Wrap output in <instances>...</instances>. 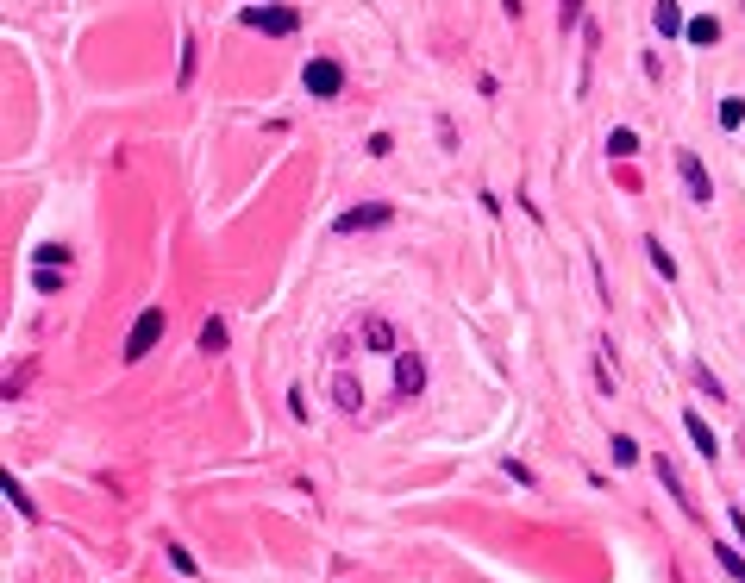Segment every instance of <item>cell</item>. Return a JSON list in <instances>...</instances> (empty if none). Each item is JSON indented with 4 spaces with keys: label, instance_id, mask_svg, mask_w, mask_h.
I'll use <instances>...</instances> for the list:
<instances>
[{
    "label": "cell",
    "instance_id": "7c38bea8",
    "mask_svg": "<svg viewBox=\"0 0 745 583\" xmlns=\"http://www.w3.org/2000/svg\"><path fill=\"white\" fill-rule=\"evenodd\" d=\"M658 483H664V489H670V496H677L683 508H695V502H689V489H683V477L670 470V458H658Z\"/></svg>",
    "mask_w": 745,
    "mask_h": 583
},
{
    "label": "cell",
    "instance_id": "cb8c5ba5",
    "mask_svg": "<svg viewBox=\"0 0 745 583\" xmlns=\"http://www.w3.org/2000/svg\"><path fill=\"white\" fill-rule=\"evenodd\" d=\"M733 527H740V540H745V515H740V508H733Z\"/></svg>",
    "mask_w": 745,
    "mask_h": 583
},
{
    "label": "cell",
    "instance_id": "5b68a950",
    "mask_svg": "<svg viewBox=\"0 0 745 583\" xmlns=\"http://www.w3.org/2000/svg\"><path fill=\"white\" fill-rule=\"evenodd\" d=\"M388 220H395V207H388V201H370V207H345L332 226H339V232H376V226H388Z\"/></svg>",
    "mask_w": 745,
    "mask_h": 583
},
{
    "label": "cell",
    "instance_id": "8992f818",
    "mask_svg": "<svg viewBox=\"0 0 745 583\" xmlns=\"http://www.w3.org/2000/svg\"><path fill=\"white\" fill-rule=\"evenodd\" d=\"M395 389L401 396H420L426 389V358L420 351H395Z\"/></svg>",
    "mask_w": 745,
    "mask_h": 583
},
{
    "label": "cell",
    "instance_id": "d6986e66",
    "mask_svg": "<svg viewBox=\"0 0 745 583\" xmlns=\"http://www.w3.org/2000/svg\"><path fill=\"white\" fill-rule=\"evenodd\" d=\"M558 25L577 32V25H583V0H558Z\"/></svg>",
    "mask_w": 745,
    "mask_h": 583
},
{
    "label": "cell",
    "instance_id": "7402d4cb",
    "mask_svg": "<svg viewBox=\"0 0 745 583\" xmlns=\"http://www.w3.org/2000/svg\"><path fill=\"white\" fill-rule=\"evenodd\" d=\"M608 150H614V157H632V150H639V139L621 126V132H608Z\"/></svg>",
    "mask_w": 745,
    "mask_h": 583
},
{
    "label": "cell",
    "instance_id": "603a6c76",
    "mask_svg": "<svg viewBox=\"0 0 745 583\" xmlns=\"http://www.w3.org/2000/svg\"><path fill=\"white\" fill-rule=\"evenodd\" d=\"M614 464H639V445H632L626 433H614Z\"/></svg>",
    "mask_w": 745,
    "mask_h": 583
},
{
    "label": "cell",
    "instance_id": "ffe728a7",
    "mask_svg": "<svg viewBox=\"0 0 745 583\" xmlns=\"http://www.w3.org/2000/svg\"><path fill=\"white\" fill-rule=\"evenodd\" d=\"M63 277H69V270H38V277H32V289H38V295H57V289H63Z\"/></svg>",
    "mask_w": 745,
    "mask_h": 583
},
{
    "label": "cell",
    "instance_id": "9a60e30c",
    "mask_svg": "<svg viewBox=\"0 0 745 583\" xmlns=\"http://www.w3.org/2000/svg\"><path fill=\"white\" fill-rule=\"evenodd\" d=\"M32 258H38V270H69V251L63 245H38Z\"/></svg>",
    "mask_w": 745,
    "mask_h": 583
},
{
    "label": "cell",
    "instance_id": "4fadbf2b",
    "mask_svg": "<svg viewBox=\"0 0 745 583\" xmlns=\"http://www.w3.org/2000/svg\"><path fill=\"white\" fill-rule=\"evenodd\" d=\"M714 559H721V571H727L733 583H745V546L740 552H733V546H714Z\"/></svg>",
    "mask_w": 745,
    "mask_h": 583
},
{
    "label": "cell",
    "instance_id": "277c9868",
    "mask_svg": "<svg viewBox=\"0 0 745 583\" xmlns=\"http://www.w3.org/2000/svg\"><path fill=\"white\" fill-rule=\"evenodd\" d=\"M677 169H683V188H689V201H695V207H714V182H708L702 157H695V150H677Z\"/></svg>",
    "mask_w": 745,
    "mask_h": 583
},
{
    "label": "cell",
    "instance_id": "9c48e42d",
    "mask_svg": "<svg viewBox=\"0 0 745 583\" xmlns=\"http://www.w3.org/2000/svg\"><path fill=\"white\" fill-rule=\"evenodd\" d=\"M364 345H370V351H401V345H395V326H388L382 314H370V320H364Z\"/></svg>",
    "mask_w": 745,
    "mask_h": 583
},
{
    "label": "cell",
    "instance_id": "44dd1931",
    "mask_svg": "<svg viewBox=\"0 0 745 583\" xmlns=\"http://www.w3.org/2000/svg\"><path fill=\"white\" fill-rule=\"evenodd\" d=\"M169 565H176V571H182V578H195V571H201V565H195V552H188V546H169Z\"/></svg>",
    "mask_w": 745,
    "mask_h": 583
},
{
    "label": "cell",
    "instance_id": "8fae6325",
    "mask_svg": "<svg viewBox=\"0 0 745 583\" xmlns=\"http://www.w3.org/2000/svg\"><path fill=\"white\" fill-rule=\"evenodd\" d=\"M201 351H207V358H220V351H226V320H220V314L201 326Z\"/></svg>",
    "mask_w": 745,
    "mask_h": 583
},
{
    "label": "cell",
    "instance_id": "52a82bcc",
    "mask_svg": "<svg viewBox=\"0 0 745 583\" xmlns=\"http://www.w3.org/2000/svg\"><path fill=\"white\" fill-rule=\"evenodd\" d=\"M683 427H689V439H695V451H702V458H708V464H714V458H721V439H714V427H708V421H702V414H695V408H689V414H683Z\"/></svg>",
    "mask_w": 745,
    "mask_h": 583
},
{
    "label": "cell",
    "instance_id": "7a4b0ae2",
    "mask_svg": "<svg viewBox=\"0 0 745 583\" xmlns=\"http://www.w3.org/2000/svg\"><path fill=\"white\" fill-rule=\"evenodd\" d=\"M301 88H307V95H313V101H332V95H339V88H345V69H339V63H332V57H313V63H307V69H301Z\"/></svg>",
    "mask_w": 745,
    "mask_h": 583
},
{
    "label": "cell",
    "instance_id": "ac0fdd59",
    "mask_svg": "<svg viewBox=\"0 0 745 583\" xmlns=\"http://www.w3.org/2000/svg\"><path fill=\"white\" fill-rule=\"evenodd\" d=\"M0 489H6V502H13V508H19V515H38V508H32V502H25V489H19V483H13V470H6V477H0Z\"/></svg>",
    "mask_w": 745,
    "mask_h": 583
},
{
    "label": "cell",
    "instance_id": "5bb4252c",
    "mask_svg": "<svg viewBox=\"0 0 745 583\" xmlns=\"http://www.w3.org/2000/svg\"><path fill=\"white\" fill-rule=\"evenodd\" d=\"M683 38H689V44H714V38H721V19H689Z\"/></svg>",
    "mask_w": 745,
    "mask_h": 583
},
{
    "label": "cell",
    "instance_id": "6da1fadb",
    "mask_svg": "<svg viewBox=\"0 0 745 583\" xmlns=\"http://www.w3.org/2000/svg\"><path fill=\"white\" fill-rule=\"evenodd\" d=\"M163 307H144L138 320H132V332H125V364H138V358H150L157 351V339H163Z\"/></svg>",
    "mask_w": 745,
    "mask_h": 583
},
{
    "label": "cell",
    "instance_id": "3957f363",
    "mask_svg": "<svg viewBox=\"0 0 745 583\" xmlns=\"http://www.w3.org/2000/svg\"><path fill=\"white\" fill-rule=\"evenodd\" d=\"M245 25L250 32H269V38H288L301 25V13L295 6H245Z\"/></svg>",
    "mask_w": 745,
    "mask_h": 583
},
{
    "label": "cell",
    "instance_id": "ba28073f",
    "mask_svg": "<svg viewBox=\"0 0 745 583\" xmlns=\"http://www.w3.org/2000/svg\"><path fill=\"white\" fill-rule=\"evenodd\" d=\"M332 402H339V414H358V408H364V389H358V377H351V370H339V377H332Z\"/></svg>",
    "mask_w": 745,
    "mask_h": 583
},
{
    "label": "cell",
    "instance_id": "e0dca14e",
    "mask_svg": "<svg viewBox=\"0 0 745 583\" xmlns=\"http://www.w3.org/2000/svg\"><path fill=\"white\" fill-rule=\"evenodd\" d=\"M721 126H727V132L745 126V95H727V101H721Z\"/></svg>",
    "mask_w": 745,
    "mask_h": 583
},
{
    "label": "cell",
    "instance_id": "2e32d148",
    "mask_svg": "<svg viewBox=\"0 0 745 583\" xmlns=\"http://www.w3.org/2000/svg\"><path fill=\"white\" fill-rule=\"evenodd\" d=\"M645 251H651V270H658V277L670 283V277H677V258H670V251H664L658 239H645Z\"/></svg>",
    "mask_w": 745,
    "mask_h": 583
},
{
    "label": "cell",
    "instance_id": "30bf717a",
    "mask_svg": "<svg viewBox=\"0 0 745 583\" xmlns=\"http://www.w3.org/2000/svg\"><path fill=\"white\" fill-rule=\"evenodd\" d=\"M651 25H658L664 38H677V32H689V25H683V6H677V0H658V6H651Z\"/></svg>",
    "mask_w": 745,
    "mask_h": 583
}]
</instances>
